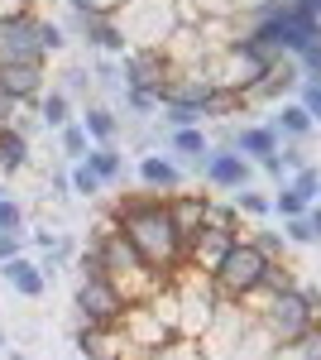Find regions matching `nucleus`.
Instances as JSON below:
<instances>
[{
  "label": "nucleus",
  "mask_w": 321,
  "mask_h": 360,
  "mask_svg": "<svg viewBox=\"0 0 321 360\" xmlns=\"http://www.w3.org/2000/svg\"><path fill=\"white\" fill-rule=\"evenodd\" d=\"M273 130H278L283 139H293V144H302V139L317 130V120H312V111H307L302 101H283L278 115H273Z\"/></svg>",
  "instance_id": "obj_18"
},
{
  "label": "nucleus",
  "mask_w": 321,
  "mask_h": 360,
  "mask_svg": "<svg viewBox=\"0 0 321 360\" xmlns=\"http://www.w3.org/2000/svg\"><path fill=\"white\" fill-rule=\"evenodd\" d=\"M297 101H302V106L312 111V120L321 125V82H302L297 86Z\"/></svg>",
  "instance_id": "obj_39"
},
{
  "label": "nucleus",
  "mask_w": 321,
  "mask_h": 360,
  "mask_svg": "<svg viewBox=\"0 0 321 360\" xmlns=\"http://www.w3.org/2000/svg\"><path fill=\"white\" fill-rule=\"evenodd\" d=\"M29 164V135L15 125H0V168L5 173H20Z\"/></svg>",
  "instance_id": "obj_19"
},
{
  "label": "nucleus",
  "mask_w": 321,
  "mask_h": 360,
  "mask_svg": "<svg viewBox=\"0 0 321 360\" xmlns=\"http://www.w3.org/2000/svg\"><path fill=\"white\" fill-rule=\"evenodd\" d=\"M230 144L240 149L244 159L264 164L268 154H278V149H283V135H278L273 125H244V130H235V135H230Z\"/></svg>",
  "instance_id": "obj_15"
},
{
  "label": "nucleus",
  "mask_w": 321,
  "mask_h": 360,
  "mask_svg": "<svg viewBox=\"0 0 321 360\" xmlns=\"http://www.w3.org/2000/svg\"><path fill=\"white\" fill-rule=\"evenodd\" d=\"M63 77H67V96H72V91H81V86H86V72H81V68H67V72H63Z\"/></svg>",
  "instance_id": "obj_44"
},
{
  "label": "nucleus",
  "mask_w": 321,
  "mask_h": 360,
  "mask_svg": "<svg viewBox=\"0 0 321 360\" xmlns=\"http://www.w3.org/2000/svg\"><path fill=\"white\" fill-rule=\"evenodd\" d=\"M264 269H268V255L254 240H235L230 245V255L221 259V269L211 274L216 293L225 298V303H244L259 283H264Z\"/></svg>",
  "instance_id": "obj_5"
},
{
  "label": "nucleus",
  "mask_w": 321,
  "mask_h": 360,
  "mask_svg": "<svg viewBox=\"0 0 321 360\" xmlns=\"http://www.w3.org/2000/svg\"><path fill=\"white\" fill-rule=\"evenodd\" d=\"M163 125L168 130H188V125H207V111L192 101H163Z\"/></svg>",
  "instance_id": "obj_26"
},
{
  "label": "nucleus",
  "mask_w": 321,
  "mask_h": 360,
  "mask_svg": "<svg viewBox=\"0 0 321 360\" xmlns=\"http://www.w3.org/2000/svg\"><path fill=\"white\" fill-rule=\"evenodd\" d=\"M244 307L264 322L268 332H273V341L278 346H288V341H297V336H307L312 327L321 322V288H312V283H297V288H288V293H249L244 298Z\"/></svg>",
  "instance_id": "obj_2"
},
{
  "label": "nucleus",
  "mask_w": 321,
  "mask_h": 360,
  "mask_svg": "<svg viewBox=\"0 0 321 360\" xmlns=\"http://www.w3.org/2000/svg\"><path fill=\"white\" fill-rule=\"evenodd\" d=\"M297 283H302V278L293 274V264H288V259H268L259 293H268V298H273V293H288V288H297Z\"/></svg>",
  "instance_id": "obj_27"
},
{
  "label": "nucleus",
  "mask_w": 321,
  "mask_h": 360,
  "mask_svg": "<svg viewBox=\"0 0 321 360\" xmlns=\"http://www.w3.org/2000/svg\"><path fill=\"white\" fill-rule=\"evenodd\" d=\"M207 226H216V231H230L235 240H249V236L240 231V207H235V202L225 207V202H216V197H207Z\"/></svg>",
  "instance_id": "obj_25"
},
{
  "label": "nucleus",
  "mask_w": 321,
  "mask_h": 360,
  "mask_svg": "<svg viewBox=\"0 0 321 360\" xmlns=\"http://www.w3.org/2000/svg\"><path fill=\"white\" fill-rule=\"evenodd\" d=\"M307 207H312V202L297 193L293 183H278V193H273V212H278L283 221H293V217H307Z\"/></svg>",
  "instance_id": "obj_28"
},
{
  "label": "nucleus",
  "mask_w": 321,
  "mask_h": 360,
  "mask_svg": "<svg viewBox=\"0 0 321 360\" xmlns=\"http://www.w3.org/2000/svg\"><path fill=\"white\" fill-rule=\"evenodd\" d=\"M235 207H240V217H268V212H273V197L240 188V193H235Z\"/></svg>",
  "instance_id": "obj_32"
},
{
  "label": "nucleus",
  "mask_w": 321,
  "mask_h": 360,
  "mask_svg": "<svg viewBox=\"0 0 321 360\" xmlns=\"http://www.w3.org/2000/svg\"><path fill=\"white\" fill-rule=\"evenodd\" d=\"M101 188H106L101 173L86 164V159H77V168H72V193H77V197H101Z\"/></svg>",
  "instance_id": "obj_29"
},
{
  "label": "nucleus",
  "mask_w": 321,
  "mask_h": 360,
  "mask_svg": "<svg viewBox=\"0 0 321 360\" xmlns=\"http://www.w3.org/2000/svg\"><path fill=\"white\" fill-rule=\"evenodd\" d=\"M86 164L96 168V173H101V183H120V178H125V159H120V149H115V144H91V154H86Z\"/></svg>",
  "instance_id": "obj_22"
},
{
  "label": "nucleus",
  "mask_w": 321,
  "mask_h": 360,
  "mask_svg": "<svg viewBox=\"0 0 321 360\" xmlns=\"http://www.w3.org/2000/svg\"><path fill=\"white\" fill-rule=\"evenodd\" d=\"M58 135H63V154H67V159H86V154H91V135L81 130V120L77 125H63Z\"/></svg>",
  "instance_id": "obj_30"
},
{
  "label": "nucleus",
  "mask_w": 321,
  "mask_h": 360,
  "mask_svg": "<svg viewBox=\"0 0 321 360\" xmlns=\"http://www.w3.org/2000/svg\"><path fill=\"white\" fill-rule=\"evenodd\" d=\"M202 178L216 193H240V188L254 183V159H244L235 144H221V149H211L202 159Z\"/></svg>",
  "instance_id": "obj_7"
},
{
  "label": "nucleus",
  "mask_w": 321,
  "mask_h": 360,
  "mask_svg": "<svg viewBox=\"0 0 321 360\" xmlns=\"http://www.w3.org/2000/svg\"><path fill=\"white\" fill-rule=\"evenodd\" d=\"M72 10H86V15H115L125 0H67Z\"/></svg>",
  "instance_id": "obj_41"
},
{
  "label": "nucleus",
  "mask_w": 321,
  "mask_h": 360,
  "mask_svg": "<svg viewBox=\"0 0 321 360\" xmlns=\"http://www.w3.org/2000/svg\"><path fill=\"white\" fill-rule=\"evenodd\" d=\"M0 231H25V212L15 197H0Z\"/></svg>",
  "instance_id": "obj_37"
},
{
  "label": "nucleus",
  "mask_w": 321,
  "mask_h": 360,
  "mask_svg": "<svg viewBox=\"0 0 321 360\" xmlns=\"http://www.w3.org/2000/svg\"><path fill=\"white\" fill-rule=\"evenodd\" d=\"M81 130L91 135V144H115L120 120H115V111H110V106H86V111H81Z\"/></svg>",
  "instance_id": "obj_20"
},
{
  "label": "nucleus",
  "mask_w": 321,
  "mask_h": 360,
  "mask_svg": "<svg viewBox=\"0 0 321 360\" xmlns=\"http://www.w3.org/2000/svg\"><path fill=\"white\" fill-rule=\"evenodd\" d=\"M0 58L5 63H44V44H39V15L20 10L10 20H0Z\"/></svg>",
  "instance_id": "obj_8"
},
{
  "label": "nucleus",
  "mask_w": 321,
  "mask_h": 360,
  "mask_svg": "<svg viewBox=\"0 0 321 360\" xmlns=\"http://www.w3.org/2000/svg\"><path fill=\"white\" fill-rule=\"evenodd\" d=\"M120 96H125V106H130L134 115H154L159 111V91H149V86H125Z\"/></svg>",
  "instance_id": "obj_31"
},
{
  "label": "nucleus",
  "mask_w": 321,
  "mask_h": 360,
  "mask_svg": "<svg viewBox=\"0 0 321 360\" xmlns=\"http://www.w3.org/2000/svg\"><path fill=\"white\" fill-rule=\"evenodd\" d=\"M173 72H178V63L168 58V49H130V53L120 58V82L125 86H149V91H159Z\"/></svg>",
  "instance_id": "obj_9"
},
{
  "label": "nucleus",
  "mask_w": 321,
  "mask_h": 360,
  "mask_svg": "<svg viewBox=\"0 0 321 360\" xmlns=\"http://www.w3.org/2000/svg\"><path fill=\"white\" fill-rule=\"evenodd\" d=\"M230 245H235V236H230V231L207 226L202 236H192V240H188V269H197V274L211 278L216 269H221V259L230 255Z\"/></svg>",
  "instance_id": "obj_11"
},
{
  "label": "nucleus",
  "mask_w": 321,
  "mask_h": 360,
  "mask_svg": "<svg viewBox=\"0 0 321 360\" xmlns=\"http://www.w3.org/2000/svg\"><path fill=\"white\" fill-rule=\"evenodd\" d=\"M317 202H321V183H317Z\"/></svg>",
  "instance_id": "obj_48"
},
{
  "label": "nucleus",
  "mask_w": 321,
  "mask_h": 360,
  "mask_svg": "<svg viewBox=\"0 0 321 360\" xmlns=\"http://www.w3.org/2000/svg\"><path fill=\"white\" fill-rule=\"evenodd\" d=\"M273 63L278 58L259 53V49H249V44H225V49H216L207 53V77L216 86H225V91H249L254 82H264L268 72H273Z\"/></svg>",
  "instance_id": "obj_4"
},
{
  "label": "nucleus",
  "mask_w": 321,
  "mask_h": 360,
  "mask_svg": "<svg viewBox=\"0 0 321 360\" xmlns=\"http://www.w3.org/2000/svg\"><path fill=\"white\" fill-rule=\"evenodd\" d=\"M249 240L264 250L268 259H283V240H288V236H278V231H259V236H249Z\"/></svg>",
  "instance_id": "obj_40"
},
{
  "label": "nucleus",
  "mask_w": 321,
  "mask_h": 360,
  "mask_svg": "<svg viewBox=\"0 0 321 360\" xmlns=\"http://www.w3.org/2000/svg\"><path fill=\"white\" fill-rule=\"evenodd\" d=\"M39 120H44L48 130H63V125H72V101H67V91L39 96Z\"/></svg>",
  "instance_id": "obj_24"
},
{
  "label": "nucleus",
  "mask_w": 321,
  "mask_h": 360,
  "mask_svg": "<svg viewBox=\"0 0 321 360\" xmlns=\"http://www.w3.org/2000/svg\"><path fill=\"white\" fill-rule=\"evenodd\" d=\"M0 86L15 96V101H39L44 96V63H5L0 68Z\"/></svg>",
  "instance_id": "obj_14"
},
{
  "label": "nucleus",
  "mask_w": 321,
  "mask_h": 360,
  "mask_svg": "<svg viewBox=\"0 0 321 360\" xmlns=\"http://www.w3.org/2000/svg\"><path fill=\"white\" fill-rule=\"evenodd\" d=\"M283 236H288L293 245H312V240H317V231H312V221H307V217H293V221H283Z\"/></svg>",
  "instance_id": "obj_36"
},
{
  "label": "nucleus",
  "mask_w": 321,
  "mask_h": 360,
  "mask_svg": "<svg viewBox=\"0 0 321 360\" xmlns=\"http://www.w3.org/2000/svg\"><path fill=\"white\" fill-rule=\"evenodd\" d=\"M168 154H183V159H207L211 144H207V130L202 125H188V130H168Z\"/></svg>",
  "instance_id": "obj_21"
},
{
  "label": "nucleus",
  "mask_w": 321,
  "mask_h": 360,
  "mask_svg": "<svg viewBox=\"0 0 321 360\" xmlns=\"http://www.w3.org/2000/svg\"><path fill=\"white\" fill-rule=\"evenodd\" d=\"M120 332L130 336L144 356H159L168 341H178V332L159 317V307H154V303H134L130 312H125V322H120Z\"/></svg>",
  "instance_id": "obj_10"
},
{
  "label": "nucleus",
  "mask_w": 321,
  "mask_h": 360,
  "mask_svg": "<svg viewBox=\"0 0 321 360\" xmlns=\"http://www.w3.org/2000/svg\"><path fill=\"white\" fill-rule=\"evenodd\" d=\"M39 44H44V58H48V53H63V44H67L63 25H53V20H39Z\"/></svg>",
  "instance_id": "obj_34"
},
{
  "label": "nucleus",
  "mask_w": 321,
  "mask_h": 360,
  "mask_svg": "<svg viewBox=\"0 0 321 360\" xmlns=\"http://www.w3.org/2000/svg\"><path fill=\"white\" fill-rule=\"evenodd\" d=\"M115 221L130 236V245L144 255V264L159 269L168 283L188 269V240H183V231L173 221L168 197H154V193L149 197H120L115 202Z\"/></svg>",
  "instance_id": "obj_1"
},
{
  "label": "nucleus",
  "mask_w": 321,
  "mask_h": 360,
  "mask_svg": "<svg viewBox=\"0 0 321 360\" xmlns=\"http://www.w3.org/2000/svg\"><path fill=\"white\" fill-rule=\"evenodd\" d=\"M20 106H25V101H15V96H10V91L0 86V125H15V115H20Z\"/></svg>",
  "instance_id": "obj_42"
},
{
  "label": "nucleus",
  "mask_w": 321,
  "mask_h": 360,
  "mask_svg": "<svg viewBox=\"0 0 321 360\" xmlns=\"http://www.w3.org/2000/svg\"><path fill=\"white\" fill-rule=\"evenodd\" d=\"M288 183H293L297 193L307 197V202H317V183H321V168H312V164H302V168H293V178H288Z\"/></svg>",
  "instance_id": "obj_33"
},
{
  "label": "nucleus",
  "mask_w": 321,
  "mask_h": 360,
  "mask_svg": "<svg viewBox=\"0 0 321 360\" xmlns=\"http://www.w3.org/2000/svg\"><path fill=\"white\" fill-rule=\"evenodd\" d=\"M307 221H312V231H317V240H321V202H312V207H307Z\"/></svg>",
  "instance_id": "obj_45"
},
{
  "label": "nucleus",
  "mask_w": 321,
  "mask_h": 360,
  "mask_svg": "<svg viewBox=\"0 0 321 360\" xmlns=\"http://www.w3.org/2000/svg\"><path fill=\"white\" fill-rule=\"evenodd\" d=\"M168 207H173V221L183 231V240H192V236L207 231V193H173Z\"/></svg>",
  "instance_id": "obj_16"
},
{
  "label": "nucleus",
  "mask_w": 321,
  "mask_h": 360,
  "mask_svg": "<svg viewBox=\"0 0 321 360\" xmlns=\"http://www.w3.org/2000/svg\"><path fill=\"white\" fill-rule=\"evenodd\" d=\"M268 360H321V322L307 336H297V341H288V346H278Z\"/></svg>",
  "instance_id": "obj_23"
},
{
  "label": "nucleus",
  "mask_w": 321,
  "mask_h": 360,
  "mask_svg": "<svg viewBox=\"0 0 321 360\" xmlns=\"http://www.w3.org/2000/svg\"><path fill=\"white\" fill-rule=\"evenodd\" d=\"M15 5H20V10H34V0H15Z\"/></svg>",
  "instance_id": "obj_47"
},
{
  "label": "nucleus",
  "mask_w": 321,
  "mask_h": 360,
  "mask_svg": "<svg viewBox=\"0 0 321 360\" xmlns=\"http://www.w3.org/2000/svg\"><path fill=\"white\" fill-rule=\"evenodd\" d=\"M34 245L39 250H58L63 240H58V231H34Z\"/></svg>",
  "instance_id": "obj_43"
},
{
  "label": "nucleus",
  "mask_w": 321,
  "mask_h": 360,
  "mask_svg": "<svg viewBox=\"0 0 321 360\" xmlns=\"http://www.w3.org/2000/svg\"><path fill=\"white\" fill-rule=\"evenodd\" d=\"M72 307H77L81 327H120L134 303L110 283V278H81L77 283V303Z\"/></svg>",
  "instance_id": "obj_6"
},
{
  "label": "nucleus",
  "mask_w": 321,
  "mask_h": 360,
  "mask_svg": "<svg viewBox=\"0 0 321 360\" xmlns=\"http://www.w3.org/2000/svg\"><path fill=\"white\" fill-rule=\"evenodd\" d=\"M0 68H5V58H0Z\"/></svg>",
  "instance_id": "obj_49"
},
{
  "label": "nucleus",
  "mask_w": 321,
  "mask_h": 360,
  "mask_svg": "<svg viewBox=\"0 0 321 360\" xmlns=\"http://www.w3.org/2000/svg\"><path fill=\"white\" fill-rule=\"evenodd\" d=\"M72 29H77L91 49H101V53H130V44H125L120 25H115V15H86V10H72Z\"/></svg>",
  "instance_id": "obj_12"
},
{
  "label": "nucleus",
  "mask_w": 321,
  "mask_h": 360,
  "mask_svg": "<svg viewBox=\"0 0 321 360\" xmlns=\"http://www.w3.org/2000/svg\"><path fill=\"white\" fill-rule=\"evenodd\" d=\"M0 346H5V341H0Z\"/></svg>",
  "instance_id": "obj_51"
},
{
  "label": "nucleus",
  "mask_w": 321,
  "mask_h": 360,
  "mask_svg": "<svg viewBox=\"0 0 321 360\" xmlns=\"http://www.w3.org/2000/svg\"><path fill=\"white\" fill-rule=\"evenodd\" d=\"M0 197H5V188H0Z\"/></svg>",
  "instance_id": "obj_50"
},
{
  "label": "nucleus",
  "mask_w": 321,
  "mask_h": 360,
  "mask_svg": "<svg viewBox=\"0 0 321 360\" xmlns=\"http://www.w3.org/2000/svg\"><path fill=\"white\" fill-rule=\"evenodd\" d=\"M293 5H297V10H307V15H317V20H321V0H293Z\"/></svg>",
  "instance_id": "obj_46"
},
{
  "label": "nucleus",
  "mask_w": 321,
  "mask_h": 360,
  "mask_svg": "<svg viewBox=\"0 0 321 360\" xmlns=\"http://www.w3.org/2000/svg\"><path fill=\"white\" fill-rule=\"evenodd\" d=\"M115 25L130 49H168L173 34L188 25L178 0H125L115 10Z\"/></svg>",
  "instance_id": "obj_3"
},
{
  "label": "nucleus",
  "mask_w": 321,
  "mask_h": 360,
  "mask_svg": "<svg viewBox=\"0 0 321 360\" xmlns=\"http://www.w3.org/2000/svg\"><path fill=\"white\" fill-rule=\"evenodd\" d=\"M0 274L10 278V288L20 293V298H44V288H48V274H44V264H34V259H10V264H0Z\"/></svg>",
  "instance_id": "obj_17"
},
{
  "label": "nucleus",
  "mask_w": 321,
  "mask_h": 360,
  "mask_svg": "<svg viewBox=\"0 0 321 360\" xmlns=\"http://www.w3.org/2000/svg\"><path fill=\"white\" fill-rule=\"evenodd\" d=\"M297 68H302V82H321V44L302 49L297 53Z\"/></svg>",
  "instance_id": "obj_35"
},
{
  "label": "nucleus",
  "mask_w": 321,
  "mask_h": 360,
  "mask_svg": "<svg viewBox=\"0 0 321 360\" xmlns=\"http://www.w3.org/2000/svg\"><path fill=\"white\" fill-rule=\"evenodd\" d=\"M25 255V231H0V264Z\"/></svg>",
  "instance_id": "obj_38"
},
{
  "label": "nucleus",
  "mask_w": 321,
  "mask_h": 360,
  "mask_svg": "<svg viewBox=\"0 0 321 360\" xmlns=\"http://www.w3.org/2000/svg\"><path fill=\"white\" fill-rule=\"evenodd\" d=\"M139 183L154 197H173V193H183L188 178H183L178 159H168V154H139Z\"/></svg>",
  "instance_id": "obj_13"
}]
</instances>
